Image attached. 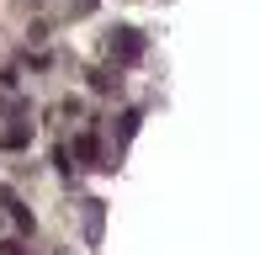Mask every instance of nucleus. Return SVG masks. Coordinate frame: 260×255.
I'll return each mask as SVG.
<instances>
[{"instance_id":"1","label":"nucleus","mask_w":260,"mask_h":255,"mask_svg":"<svg viewBox=\"0 0 260 255\" xmlns=\"http://www.w3.org/2000/svg\"><path fill=\"white\" fill-rule=\"evenodd\" d=\"M112 53H117V59H122V64H138V59H144V38H138L133 27L112 32Z\"/></svg>"},{"instance_id":"2","label":"nucleus","mask_w":260,"mask_h":255,"mask_svg":"<svg viewBox=\"0 0 260 255\" xmlns=\"http://www.w3.org/2000/svg\"><path fill=\"white\" fill-rule=\"evenodd\" d=\"M69 154H75L80 165H96V160H101V144H96V138H90V133H80V138H75V149H69Z\"/></svg>"},{"instance_id":"3","label":"nucleus","mask_w":260,"mask_h":255,"mask_svg":"<svg viewBox=\"0 0 260 255\" xmlns=\"http://www.w3.org/2000/svg\"><path fill=\"white\" fill-rule=\"evenodd\" d=\"M32 144V128L16 122V128H0V149H27Z\"/></svg>"},{"instance_id":"4","label":"nucleus","mask_w":260,"mask_h":255,"mask_svg":"<svg viewBox=\"0 0 260 255\" xmlns=\"http://www.w3.org/2000/svg\"><path fill=\"white\" fill-rule=\"evenodd\" d=\"M11 224H16L21 234H32V213H27V207H16V202H11Z\"/></svg>"},{"instance_id":"5","label":"nucleus","mask_w":260,"mask_h":255,"mask_svg":"<svg viewBox=\"0 0 260 255\" xmlns=\"http://www.w3.org/2000/svg\"><path fill=\"white\" fill-rule=\"evenodd\" d=\"M0 255H21V245H0Z\"/></svg>"}]
</instances>
